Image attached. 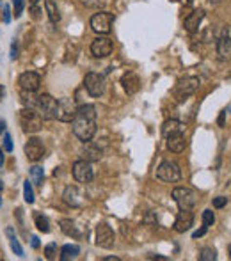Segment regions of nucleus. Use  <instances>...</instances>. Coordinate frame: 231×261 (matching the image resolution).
Instances as JSON below:
<instances>
[{
	"label": "nucleus",
	"mask_w": 231,
	"mask_h": 261,
	"mask_svg": "<svg viewBox=\"0 0 231 261\" xmlns=\"http://www.w3.org/2000/svg\"><path fill=\"white\" fill-rule=\"evenodd\" d=\"M217 55L221 60H231V38L230 36H222L217 41Z\"/></svg>",
	"instance_id": "obj_21"
},
{
	"label": "nucleus",
	"mask_w": 231,
	"mask_h": 261,
	"mask_svg": "<svg viewBox=\"0 0 231 261\" xmlns=\"http://www.w3.org/2000/svg\"><path fill=\"white\" fill-rule=\"evenodd\" d=\"M228 204V197H213V208H224Z\"/></svg>",
	"instance_id": "obj_35"
},
{
	"label": "nucleus",
	"mask_w": 231,
	"mask_h": 261,
	"mask_svg": "<svg viewBox=\"0 0 231 261\" xmlns=\"http://www.w3.org/2000/svg\"><path fill=\"white\" fill-rule=\"evenodd\" d=\"M59 224H61V231H63L64 235H68V237H75V238L80 237V233L77 231V226H75L73 221H69V219H63Z\"/></svg>",
	"instance_id": "obj_26"
},
{
	"label": "nucleus",
	"mask_w": 231,
	"mask_h": 261,
	"mask_svg": "<svg viewBox=\"0 0 231 261\" xmlns=\"http://www.w3.org/2000/svg\"><path fill=\"white\" fill-rule=\"evenodd\" d=\"M194 224V215L190 210H180L176 221H174V231L176 233H185L189 231Z\"/></svg>",
	"instance_id": "obj_16"
},
{
	"label": "nucleus",
	"mask_w": 231,
	"mask_h": 261,
	"mask_svg": "<svg viewBox=\"0 0 231 261\" xmlns=\"http://www.w3.org/2000/svg\"><path fill=\"white\" fill-rule=\"evenodd\" d=\"M71 128H73L75 137L80 139L82 142L93 141L94 133H96V109H94V105H80L77 116L71 121Z\"/></svg>",
	"instance_id": "obj_1"
},
{
	"label": "nucleus",
	"mask_w": 231,
	"mask_h": 261,
	"mask_svg": "<svg viewBox=\"0 0 231 261\" xmlns=\"http://www.w3.org/2000/svg\"><path fill=\"white\" fill-rule=\"evenodd\" d=\"M38 2H40V0H29V5H30V7H34Z\"/></svg>",
	"instance_id": "obj_47"
},
{
	"label": "nucleus",
	"mask_w": 231,
	"mask_h": 261,
	"mask_svg": "<svg viewBox=\"0 0 231 261\" xmlns=\"http://www.w3.org/2000/svg\"><path fill=\"white\" fill-rule=\"evenodd\" d=\"M112 23H114V15L112 13H107V11H100L91 18V29L100 36H107L110 30H112Z\"/></svg>",
	"instance_id": "obj_6"
},
{
	"label": "nucleus",
	"mask_w": 231,
	"mask_h": 261,
	"mask_svg": "<svg viewBox=\"0 0 231 261\" xmlns=\"http://www.w3.org/2000/svg\"><path fill=\"white\" fill-rule=\"evenodd\" d=\"M23 197H25V202H29V204L34 202V190H32V185L29 183V180L23 183Z\"/></svg>",
	"instance_id": "obj_31"
},
{
	"label": "nucleus",
	"mask_w": 231,
	"mask_h": 261,
	"mask_svg": "<svg viewBox=\"0 0 231 261\" xmlns=\"http://www.w3.org/2000/svg\"><path fill=\"white\" fill-rule=\"evenodd\" d=\"M13 5H15V18H20L21 16V11H23V5H25V0H13Z\"/></svg>",
	"instance_id": "obj_34"
},
{
	"label": "nucleus",
	"mask_w": 231,
	"mask_h": 261,
	"mask_svg": "<svg viewBox=\"0 0 231 261\" xmlns=\"http://www.w3.org/2000/svg\"><path fill=\"white\" fill-rule=\"evenodd\" d=\"M44 9H46V15H48L52 23H59L61 13H59V7H57V2H55V0H44Z\"/></svg>",
	"instance_id": "obj_23"
},
{
	"label": "nucleus",
	"mask_w": 231,
	"mask_h": 261,
	"mask_svg": "<svg viewBox=\"0 0 231 261\" xmlns=\"http://www.w3.org/2000/svg\"><path fill=\"white\" fill-rule=\"evenodd\" d=\"M199 260L201 261H215L217 260L215 249H211V247H205V249H201V252H199Z\"/></svg>",
	"instance_id": "obj_30"
},
{
	"label": "nucleus",
	"mask_w": 231,
	"mask_h": 261,
	"mask_svg": "<svg viewBox=\"0 0 231 261\" xmlns=\"http://www.w3.org/2000/svg\"><path fill=\"white\" fill-rule=\"evenodd\" d=\"M20 124L25 133H38L43 128V118L36 109H23L20 112Z\"/></svg>",
	"instance_id": "obj_2"
},
{
	"label": "nucleus",
	"mask_w": 231,
	"mask_h": 261,
	"mask_svg": "<svg viewBox=\"0 0 231 261\" xmlns=\"http://www.w3.org/2000/svg\"><path fill=\"white\" fill-rule=\"evenodd\" d=\"M4 162H5V155H4V149H0V167L4 165Z\"/></svg>",
	"instance_id": "obj_44"
},
{
	"label": "nucleus",
	"mask_w": 231,
	"mask_h": 261,
	"mask_svg": "<svg viewBox=\"0 0 231 261\" xmlns=\"http://www.w3.org/2000/svg\"><path fill=\"white\" fill-rule=\"evenodd\" d=\"M168 148L169 151L172 153H182L187 146V141H185V135L183 133H172V135H168Z\"/></svg>",
	"instance_id": "obj_20"
},
{
	"label": "nucleus",
	"mask_w": 231,
	"mask_h": 261,
	"mask_svg": "<svg viewBox=\"0 0 231 261\" xmlns=\"http://www.w3.org/2000/svg\"><path fill=\"white\" fill-rule=\"evenodd\" d=\"M71 173H73V178L77 180L79 183H89L93 181V165H91V162H87V160H77V162L73 163V169H71Z\"/></svg>",
	"instance_id": "obj_11"
},
{
	"label": "nucleus",
	"mask_w": 231,
	"mask_h": 261,
	"mask_svg": "<svg viewBox=\"0 0 231 261\" xmlns=\"http://www.w3.org/2000/svg\"><path fill=\"white\" fill-rule=\"evenodd\" d=\"M84 87L93 98H100L105 91V79L100 73H87L84 79Z\"/></svg>",
	"instance_id": "obj_9"
},
{
	"label": "nucleus",
	"mask_w": 231,
	"mask_h": 261,
	"mask_svg": "<svg viewBox=\"0 0 231 261\" xmlns=\"http://www.w3.org/2000/svg\"><path fill=\"white\" fill-rule=\"evenodd\" d=\"M102 261H119V258H116V256H108V258H104Z\"/></svg>",
	"instance_id": "obj_46"
},
{
	"label": "nucleus",
	"mask_w": 231,
	"mask_h": 261,
	"mask_svg": "<svg viewBox=\"0 0 231 261\" xmlns=\"http://www.w3.org/2000/svg\"><path fill=\"white\" fill-rule=\"evenodd\" d=\"M0 4H2V0H0Z\"/></svg>",
	"instance_id": "obj_51"
},
{
	"label": "nucleus",
	"mask_w": 231,
	"mask_h": 261,
	"mask_svg": "<svg viewBox=\"0 0 231 261\" xmlns=\"http://www.w3.org/2000/svg\"><path fill=\"white\" fill-rule=\"evenodd\" d=\"M213 222H215L213 212H211V210H205V212H203V226L210 227V226H213Z\"/></svg>",
	"instance_id": "obj_32"
},
{
	"label": "nucleus",
	"mask_w": 231,
	"mask_h": 261,
	"mask_svg": "<svg viewBox=\"0 0 231 261\" xmlns=\"http://www.w3.org/2000/svg\"><path fill=\"white\" fill-rule=\"evenodd\" d=\"M2 96H4V87L0 85V100H2Z\"/></svg>",
	"instance_id": "obj_48"
},
{
	"label": "nucleus",
	"mask_w": 231,
	"mask_h": 261,
	"mask_svg": "<svg viewBox=\"0 0 231 261\" xmlns=\"http://www.w3.org/2000/svg\"><path fill=\"white\" fill-rule=\"evenodd\" d=\"M34 221H36V227H38L41 233H50V222L44 215H36Z\"/></svg>",
	"instance_id": "obj_29"
},
{
	"label": "nucleus",
	"mask_w": 231,
	"mask_h": 261,
	"mask_svg": "<svg viewBox=\"0 0 231 261\" xmlns=\"http://www.w3.org/2000/svg\"><path fill=\"white\" fill-rule=\"evenodd\" d=\"M85 146L82 148V158L84 160H87V162H98V160H102V157H104V151H102V148L100 146H96V144H93L91 141L89 142H84Z\"/></svg>",
	"instance_id": "obj_18"
},
{
	"label": "nucleus",
	"mask_w": 231,
	"mask_h": 261,
	"mask_svg": "<svg viewBox=\"0 0 231 261\" xmlns=\"http://www.w3.org/2000/svg\"><path fill=\"white\" fill-rule=\"evenodd\" d=\"M197 87H199V79L197 77H185V79L178 80V84L172 93H174V98L178 101H183L185 98H189V96L196 93Z\"/></svg>",
	"instance_id": "obj_5"
},
{
	"label": "nucleus",
	"mask_w": 231,
	"mask_h": 261,
	"mask_svg": "<svg viewBox=\"0 0 231 261\" xmlns=\"http://www.w3.org/2000/svg\"><path fill=\"white\" fill-rule=\"evenodd\" d=\"M77 101L73 98H63L61 101H57V114H55V119H59L63 123H71L77 116Z\"/></svg>",
	"instance_id": "obj_8"
},
{
	"label": "nucleus",
	"mask_w": 231,
	"mask_h": 261,
	"mask_svg": "<svg viewBox=\"0 0 231 261\" xmlns=\"http://www.w3.org/2000/svg\"><path fill=\"white\" fill-rule=\"evenodd\" d=\"M18 84L25 91H38L41 85V77L38 73H34V71H25V73L20 75Z\"/></svg>",
	"instance_id": "obj_14"
},
{
	"label": "nucleus",
	"mask_w": 231,
	"mask_h": 261,
	"mask_svg": "<svg viewBox=\"0 0 231 261\" xmlns=\"http://www.w3.org/2000/svg\"><path fill=\"white\" fill-rule=\"evenodd\" d=\"M172 199L178 204L180 210H192V206L196 204L197 197L196 192L189 187H176L172 190Z\"/></svg>",
	"instance_id": "obj_7"
},
{
	"label": "nucleus",
	"mask_w": 231,
	"mask_h": 261,
	"mask_svg": "<svg viewBox=\"0 0 231 261\" xmlns=\"http://www.w3.org/2000/svg\"><path fill=\"white\" fill-rule=\"evenodd\" d=\"M146 222H153V224H157V217H155L153 213H147V215H146Z\"/></svg>",
	"instance_id": "obj_43"
},
{
	"label": "nucleus",
	"mask_w": 231,
	"mask_h": 261,
	"mask_svg": "<svg viewBox=\"0 0 231 261\" xmlns=\"http://www.w3.org/2000/svg\"><path fill=\"white\" fill-rule=\"evenodd\" d=\"M4 132H5V121L0 119V133H4Z\"/></svg>",
	"instance_id": "obj_45"
},
{
	"label": "nucleus",
	"mask_w": 231,
	"mask_h": 261,
	"mask_svg": "<svg viewBox=\"0 0 231 261\" xmlns=\"http://www.w3.org/2000/svg\"><path fill=\"white\" fill-rule=\"evenodd\" d=\"M63 199H64V202H66L68 206H71V208H80L82 204H84L82 194H80V190L75 187V185H69V187L64 188Z\"/></svg>",
	"instance_id": "obj_15"
},
{
	"label": "nucleus",
	"mask_w": 231,
	"mask_h": 261,
	"mask_svg": "<svg viewBox=\"0 0 231 261\" xmlns=\"http://www.w3.org/2000/svg\"><path fill=\"white\" fill-rule=\"evenodd\" d=\"M30 245L34 247V249H38V247H40V238H38V237L30 238Z\"/></svg>",
	"instance_id": "obj_42"
},
{
	"label": "nucleus",
	"mask_w": 231,
	"mask_h": 261,
	"mask_svg": "<svg viewBox=\"0 0 231 261\" xmlns=\"http://www.w3.org/2000/svg\"><path fill=\"white\" fill-rule=\"evenodd\" d=\"M203 18H205V11H201V9H196V11H192L190 15L185 18V29L190 32V34H194L197 29H199V25H201V21H203Z\"/></svg>",
	"instance_id": "obj_19"
},
{
	"label": "nucleus",
	"mask_w": 231,
	"mask_h": 261,
	"mask_svg": "<svg viewBox=\"0 0 231 261\" xmlns=\"http://www.w3.org/2000/svg\"><path fill=\"white\" fill-rule=\"evenodd\" d=\"M43 180H44V171L41 165H34V167L30 169V183H34L38 187L43 185Z\"/></svg>",
	"instance_id": "obj_28"
},
{
	"label": "nucleus",
	"mask_w": 231,
	"mask_h": 261,
	"mask_svg": "<svg viewBox=\"0 0 231 261\" xmlns=\"http://www.w3.org/2000/svg\"><path fill=\"white\" fill-rule=\"evenodd\" d=\"M121 85H123L125 93L126 94H135L139 91V87H141V80H139V77L135 73H132V71H126V73L121 77Z\"/></svg>",
	"instance_id": "obj_17"
},
{
	"label": "nucleus",
	"mask_w": 231,
	"mask_h": 261,
	"mask_svg": "<svg viewBox=\"0 0 231 261\" xmlns=\"http://www.w3.org/2000/svg\"><path fill=\"white\" fill-rule=\"evenodd\" d=\"M5 235H7V238H9V243H11V249H13V252H15L16 256L23 258V247L20 245V241H18V238H16L15 231H13V227H7V229H5Z\"/></svg>",
	"instance_id": "obj_25"
},
{
	"label": "nucleus",
	"mask_w": 231,
	"mask_h": 261,
	"mask_svg": "<svg viewBox=\"0 0 231 261\" xmlns=\"http://www.w3.org/2000/svg\"><path fill=\"white\" fill-rule=\"evenodd\" d=\"M207 229H208V227H205V226H203L201 229H199V231H196V233H194V235H192V238H194V240H196V238L203 237V235H205V233H207Z\"/></svg>",
	"instance_id": "obj_40"
},
{
	"label": "nucleus",
	"mask_w": 231,
	"mask_h": 261,
	"mask_svg": "<svg viewBox=\"0 0 231 261\" xmlns=\"http://www.w3.org/2000/svg\"><path fill=\"white\" fill-rule=\"evenodd\" d=\"M20 100H21V103H23L25 109H36V105H38L36 91H25V89H21Z\"/></svg>",
	"instance_id": "obj_24"
},
{
	"label": "nucleus",
	"mask_w": 231,
	"mask_h": 261,
	"mask_svg": "<svg viewBox=\"0 0 231 261\" xmlns=\"http://www.w3.org/2000/svg\"><path fill=\"white\" fill-rule=\"evenodd\" d=\"M224 119H226V110H222L221 116H219V126H222V128H224V124H226Z\"/></svg>",
	"instance_id": "obj_41"
},
{
	"label": "nucleus",
	"mask_w": 231,
	"mask_h": 261,
	"mask_svg": "<svg viewBox=\"0 0 231 261\" xmlns=\"http://www.w3.org/2000/svg\"><path fill=\"white\" fill-rule=\"evenodd\" d=\"M185 126H183L182 121H178V119H168L162 126V133L164 137H168V135H172V133H183Z\"/></svg>",
	"instance_id": "obj_22"
},
{
	"label": "nucleus",
	"mask_w": 231,
	"mask_h": 261,
	"mask_svg": "<svg viewBox=\"0 0 231 261\" xmlns=\"http://www.w3.org/2000/svg\"><path fill=\"white\" fill-rule=\"evenodd\" d=\"M114 231L108 224H98L96 227V245L102 249H112L114 247Z\"/></svg>",
	"instance_id": "obj_13"
},
{
	"label": "nucleus",
	"mask_w": 231,
	"mask_h": 261,
	"mask_svg": "<svg viewBox=\"0 0 231 261\" xmlns=\"http://www.w3.org/2000/svg\"><path fill=\"white\" fill-rule=\"evenodd\" d=\"M157 178L164 183H176L182 178V171L180 165L172 160H164L160 165L157 167Z\"/></svg>",
	"instance_id": "obj_3"
},
{
	"label": "nucleus",
	"mask_w": 231,
	"mask_h": 261,
	"mask_svg": "<svg viewBox=\"0 0 231 261\" xmlns=\"http://www.w3.org/2000/svg\"><path fill=\"white\" fill-rule=\"evenodd\" d=\"M36 110L40 112L43 121H52V119H55V114H57V100L52 94H40Z\"/></svg>",
	"instance_id": "obj_4"
},
{
	"label": "nucleus",
	"mask_w": 231,
	"mask_h": 261,
	"mask_svg": "<svg viewBox=\"0 0 231 261\" xmlns=\"http://www.w3.org/2000/svg\"><path fill=\"white\" fill-rule=\"evenodd\" d=\"M228 254H230V258H231V243H230V247H228Z\"/></svg>",
	"instance_id": "obj_49"
},
{
	"label": "nucleus",
	"mask_w": 231,
	"mask_h": 261,
	"mask_svg": "<svg viewBox=\"0 0 231 261\" xmlns=\"http://www.w3.org/2000/svg\"><path fill=\"white\" fill-rule=\"evenodd\" d=\"M80 254V247L79 245H64L61 249V260L63 261H69L75 260V258Z\"/></svg>",
	"instance_id": "obj_27"
},
{
	"label": "nucleus",
	"mask_w": 231,
	"mask_h": 261,
	"mask_svg": "<svg viewBox=\"0 0 231 261\" xmlns=\"http://www.w3.org/2000/svg\"><path fill=\"white\" fill-rule=\"evenodd\" d=\"M112 50H114V43L107 36H98V38L91 43V54H93L96 59L108 57V55L112 54Z\"/></svg>",
	"instance_id": "obj_10"
},
{
	"label": "nucleus",
	"mask_w": 231,
	"mask_h": 261,
	"mask_svg": "<svg viewBox=\"0 0 231 261\" xmlns=\"http://www.w3.org/2000/svg\"><path fill=\"white\" fill-rule=\"evenodd\" d=\"M16 57H18V43L13 41V44H11V59L15 60Z\"/></svg>",
	"instance_id": "obj_39"
},
{
	"label": "nucleus",
	"mask_w": 231,
	"mask_h": 261,
	"mask_svg": "<svg viewBox=\"0 0 231 261\" xmlns=\"http://www.w3.org/2000/svg\"><path fill=\"white\" fill-rule=\"evenodd\" d=\"M55 252H57V245L55 243H48V245L44 247V256H46V260H54Z\"/></svg>",
	"instance_id": "obj_33"
},
{
	"label": "nucleus",
	"mask_w": 231,
	"mask_h": 261,
	"mask_svg": "<svg viewBox=\"0 0 231 261\" xmlns=\"http://www.w3.org/2000/svg\"><path fill=\"white\" fill-rule=\"evenodd\" d=\"M2 188H4V185H2V181H0V194H2Z\"/></svg>",
	"instance_id": "obj_50"
},
{
	"label": "nucleus",
	"mask_w": 231,
	"mask_h": 261,
	"mask_svg": "<svg viewBox=\"0 0 231 261\" xmlns=\"http://www.w3.org/2000/svg\"><path fill=\"white\" fill-rule=\"evenodd\" d=\"M4 149L7 153L13 151V142H11V135H9V133H4Z\"/></svg>",
	"instance_id": "obj_37"
},
{
	"label": "nucleus",
	"mask_w": 231,
	"mask_h": 261,
	"mask_svg": "<svg viewBox=\"0 0 231 261\" xmlns=\"http://www.w3.org/2000/svg\"><path fill=\"white\" fill-rule=\"evenodd\" d=\"M2 20H4V23H9L11 21V7L9 5H5L4 11H2Z\"/></svg>",
	"instance_id": "obj_38"
},
{
	"label": "nucleus",
	"mask_w": 231,
	"mask_h": 261,
	"mask_svg": "<svg viewBox=\"0 0 231 261\" xmlns=\"http://www.w3.org/2000/svg\"><path fill=\"white\" fill-rule=\"evenodd\" d=\"M23 151H25V157H27L29 162H40L41 158L44 157L43 141L38 137H30L29 141H27V144H25Z\"/></svg>",
	"instance_id": "obj_12"
},
{
	"label": "nucleus",
	"mask_w": 231,
	"mask_h": 261,
	"mask_svg": "<svg viewBox=\"0 0 231 261\" xmlns=\"http://www.w3.org/2000/svg\"><path fill=\"white\" fill-rule=\"evenodd\" d=\"M107 0H82V4H85L87 7H102Z\"/></svg>",
	"instance_id": "obj_36"
}]
</instances>
